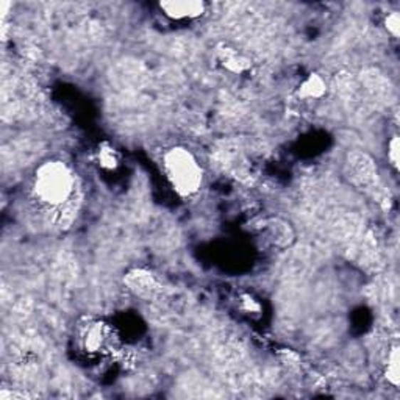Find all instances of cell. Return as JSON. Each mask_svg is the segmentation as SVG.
<instances>
[{
  "mask_svg": "<svg viewBox=\"0 0 400 400\" xmlns=\"http://www.w3.org/2000/svg\"><path fill=\"white\" fill-rule=\"evenodd\" d=\"M159 10L172 21H193L202 18L206 5L199 0H166L159 2Z\"/></svg>",
  "mask_w": 400,
  "mask_h": 400,
  "instance_id": "cell-3",
  "label": "cell"
},
{
  "mask_svg": "<svg viewBox=\"0 0 400 400\" xmlns=\"http://www.w3.org/2000/svg\"><path fill=\"white\" fill-rule=\"evenodd\" d=\"M216 60L219 61V65L223 69L235 75H243L252 69V60L243 52L235 49V47H230L227 44H222L216 49Z\"/></svg>",
  "mask_w": 400,
  "mask_h": 400,
  "instance_id": "cell-4",
  "label": "cell"
},
{
  "mask_svg": "<svg viewBox=\"0 0 400 400\" xmlns=\"http://www.w3.org/2000/svg\"><path fill=\"white\" fill-rule=\"evenodd\" d=\"M163 169L174 193L188 199L196 196L204 183V171L186 147H172L163 155Z\"/></svg>",
  "mask_w": 400,
  "mask_h": 400,
  "instance_id": "cell-2",
  "label": "cell"
},
{
  "mask_svg": "<svg viewBox=\"0 0 400 400\" xmlns=\"http://www.w3.org/2000/svg\"><path fill=\"white\" fill-rule=\"evenodd\" d=\"M327 90H329V85H327L325 78L321 74L313 72L300 83L298 95L303 100H319L327 94Z\"/></svg>",
  "mask_w": 400,
  "mask_h": 400,
  "instance_id": "cell-7",
  "label": "cell"
},
{
  "mask_svg": "<svg viewBox=\"0 0 400 400\" xmlns=\"http://www.w3.org/2000/svg\"><path fill=\"white\" fill-rule=\"evenodd\" d=\"M125 283L136 295H141V298H150L157 290L155 278L149 272L141 269H136L130 272V274H127Z\"/></svg>",
  "mask_w": 400,
  "mask_h": 400,
  "instance_id": "cell-6",
  "label": "cell"
},
{
  "mask_svg": "<svg viewBox=\"0 0 400 400\" xmlns=\"http://www.w3.org/2000/svg\"><path fill=\"white\" fill-rule=\"evenodd\" d=\"M385 377H386L389 385L399 386V383H400V352H399V346H393L389 350Z\"/></svg>",
  "mask_w": 400,
  "mask_h": 400,
  "instance_id": "cell-8",
  "label": "cell"
},
{
  "mask_svg": "<svg viewBox=\"0 0 400 400\" xmlns=\"http://www.w3.org/2000/svg\"><path fill=\"white\" fill-rule=\"evenodd\" d=\"M82 346L88 354H98L107 347L110 335L107 327L103 324H91L88 325L82 333Z\"/></svg>",
  "mask_w": 400,
  "mask_h": 400,
  "instance_id": "cell-5",
  "label": "cell"
},
{
  "mask_svg": "<svg viewBox=\"0 0 400 400\" xmlns=\"http://www.w3.org/2000/svg\"><path fill=\"white\" fill-rule=\"evenodd\" d=\"M385 26L389 35H393L394 38H399L400 33V16L397 11L389 13L385 19Z\"/></svg>",
  "mask_w": 400,
  "mask_h": 400,
  "instance_id": "cell-11",
  "label": "cell"
},
{
  "mask_svg": "<svg viewBox=\"0 0 400 400\" xmlns=\"http://www.w3.org/2000/svg\"><path fill=\"white\" fill-rule=\"evenodd\" d=\"M388 159L391 166L394 167L397 171L399 169V162H400V142H399V136L394 135L391 141L388 142Z\"/></svg>",
  "mask_w": 400,
  "mask_h": 400,
  "instance_id": "cell-10",
  "label": "cell"
},
{
  "mask_svg": "<svg viewBox=\"0 0 400 400\" xmlns=\"http://www.w3.org/2000/svg\"><path fill=\"white\" fill-rule=\"evenodd\" d=\"M241 308L246 311V313H260L261 311L260 302L255 300L249 294H246L241 298Z\"/></svg>",
  "mask_w": 400,
  "mask_h": 400,
  "instance_id": "cell-12",
  "label": "cell"
},
{
  "mask_svg": "<svg viewBox=\"0 0 400 400\" xmlns=\"http://www.w3.org/2000/svg\"><path fill=\"white\" fill-rule=\"evenodd\" d=\"M98 162L99 164L107 171H113L121 163V157H119V152L110 146V144H102L98 150Z\"/></svg>",
  "mask_w": 400,
  "mask_h": 400,
  "instance_id": "cell-9",
  "label": "cell"
},
{
  "mask_svg": "<svg viewBox=\"0 0 400 400\" xmlns=\"http://www.w3.org/2000/svg\"><path fill=\"white\" fill-rule=\"evenodd\" d=\"M75 179L70 167L60 159H49L38 167L33 177V194L39 204L61 206L74 194Z\"/></svg>",
  "mask_w": 400,
  "mask_h": 400,
  "instance_id": "cell-1",
  "label": "cell"
}]
</instances>
